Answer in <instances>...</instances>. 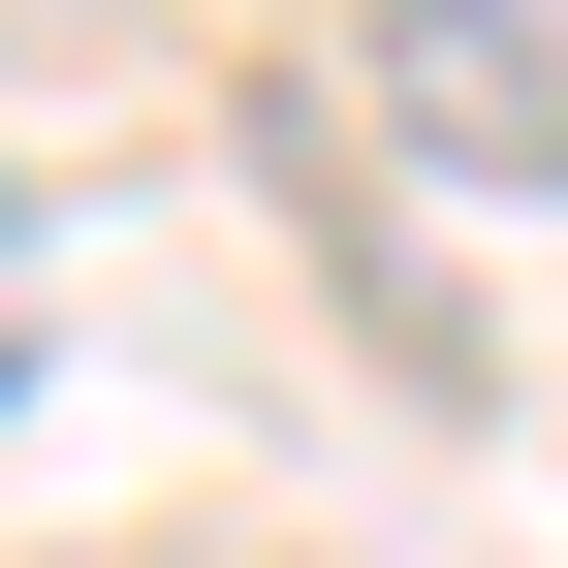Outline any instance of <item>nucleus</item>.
I'll return each mask as SVG.
<instances>
[{
    "mask_svg": "<svg viewBox=\"0 0 568 568\" xmlns=\"http://www.w3.org/2000/svg\"><path fill=\"white\" fill-rule=\"evenodd\" d=\"M0 379H32V222H0Z\"/></svg>",
    "mask_w": 568,
    "mask_h": 568,
    "instance_id": "nucleus-2",
    "label": "nucleus"
},
{
    "mask_svg": "<svg viewBox=\"0 0 568 568\" xmlns=\"http://www.w3.org/2000/svg\"><path fill=\"white\" fill-rule=\"evenodd\" d=\"M347 126L443 190H568V0H379L347 32Z\"/></svg>",
    "mask_w": 568,
    "mask_h": 568,
    "instance_id": "nucleus-1",
    "label": "nucleus"
}]
</instances>
